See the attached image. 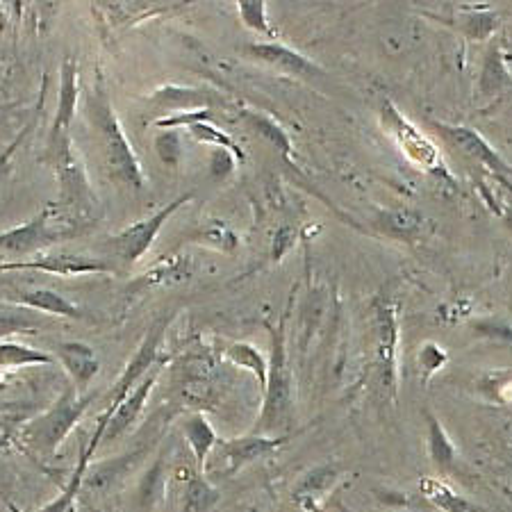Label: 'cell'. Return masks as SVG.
I'll return each instance as SVG.
<instances>
[{
	"mask_svg": "<svg viewBox=\"0 0 512 512\" xmlns=\"http://www.w3.org/2000/svg\"><path fill=\"white\" fill-rule=\"evenodd\" d=\"M87 114L98 132V139H101V148L110 176L123 187H132L137 189V192L144 189L146 176L142 162H139L135 148H132L126 130H123L103 85H98L92 96L87 98Z\"/></svg>",
	"mask_w": 512,
	"mask_h": 512,
	"instance_id": "cell-1",
	"label": "cell"
},
{
	"mask_svg": "<svg viewBox=\"0 0 512 512\" xmlns=\"http://www.w3.org/2000/svg\"><path fill=\"white\" fill-rule=\"evenodd\" d=\"M94 399L96 394L92 392L80 394L76 387H69L51 408L28 421L26 428L21 431L23 444L41 458L55 456L66 437L71 435L73 428H76L80 424V419L85 417V412L92 406Z\"/></svg>",
	"mask_w": 512,
	"mask_h": 512,
	"instance_id": "cell-2",
	"label": "cell"
},
{
	"mask_svg": "<svg viewBox=\"0 0 512 512\" xmlns=\"http://www.w3.org/2000/svg\"><path fill=\"white\" fill-rule=\"evenodd\" d=\"M264 401L258 421V433L280 437L276 433L285 431L294 417V374L289 367V355L285 344V326L271 330V358L269 376L264 387Z\"/></svg>",
	"mask_w": 512,
	"mask_h": 512,
	"instance_id": "cell-3",
	"label": "cell"
},
{
	"mask_svg": "<svg viewBox=\"0 0 512 512\" xmlns=\"http://www.w3.org/2000/svg\"><path fill=\"white\" fill-rule=\"evenodd\" d=\"M48 151L55 158L57 178H60L62 187V205L73 212V217L89 219L98 208V196L94 194L92 183H89L78 146L73 144L71 135H66L57 142H48Z\"/></svg>",
	"mask_w": 512,
	"mask_h": 512,
	"instance_id": "cell-4",
	"label": "cell"
},
{
	"mask_svg": "<svg viewBox=\"0 0 512 512\" xmlns=\"http://www.w3.org/2000/svg\"><path fill=\"white\" fill-rule=\"evenodd\" d=\"M171 319H173V315L162 317V319L155 321L151 328H148L144 342L139 344V349L128 360V365H126V369L121 371L117 383H114L105 412L114 415V410L119 408V403L126 399V396L132 390H135L139 383L144 381V378L148 376V371L158 365V362H160V346H162V340H164V333H167V328L171 324Z\"/></svg>",
	"mask_w": 512,
	"mask_h": 512,
	"instance_id": "cell-5",
	"label": "cell"
},
{
	"mask_svg": "<svg viewBox=\"0 0 512 512\" xmlns=\"http://www.w3.org/2000/svg\"><path fill=\"white\" fill-rule=\"evenodd\" d=\"M192 198H194V194L178 196L176 201H171L169 205H164L162 210L151 214V217L139 219L137 224L123 228L119 235H114L110 239L112 253L117 255L121 262H126V264H135V262L142 260L144 255L148 253V249H151V246H153L155 237H158L162 226L171 219V214H176L180 208H183V205H187L189 201H192Z\"/></svg>",
	"mask_w": 512,
	"mask_h": 512,
	"instance_id": "cell-6",
	"label": "cell"
},
{
	"mask_svg": "<svg viewBox=\"0 0 512 512\" xmlns=\"http://www.w3.org/2000/svg\"><path fill=\"white\" fill-rule=\"evenodd\" d=\"M381 121L383 128L387 130L396 146L401 148L403 155L412 162L417 164L421 169H437V164H442L440 160V151H437L435 144L431 139L421 135V132L412 126V123L403 117V114L396 110V107L387 101L381 110Z\"/></svg>",
	"mask_w": 512,
	"mask_h": 512,
	"instance_id": "cell-7",
	"label": "cell"
},
{
	"mask_svg": "<svg viewBox=\"0 0 512 512\" xmlns=\"http://www.w3.org/2000/svg\"><path fill=\"white\" fill-rule=\"evenodd\" d=\"M48 214L44 212L35 217L28 224L16 226L0 233V255H19V258H28V255L44 253L48 246H53L62 239L71 237L73 230H57L51 228V221H48Z\"/></svg>",
	"mask_w": 512,
	"mask_h": 512,
	"instance_id": "cell-8",
	"label": "cell"
},
{
	"mask_svg": "<svg viewBox=\"0 0 512 512\" xmlns=\"http://www.w3.org/2000/svg\"><path fill=\"white\" fill-rule=\"evenodd\" d=\"M0 271H44L55 276H89V274H114L112 264L85 255L71 253H39L23 262H0Z\"/></svg>",
	"mask_w": 512,
	"mask_h": 512,
	"instance_id": "cell-9",
	"label": "cell"
},
{
	"mask_svg": "<svg viewBox=\"0 0 512 512\" xmlns=\"http://www.w3.org/2000/svg\"><path fill=\"white\" fill-rule=\"evenodd\" d=\"M164 367H167V360H160L158 365H155L151 371H148V376L144 378V381L139 383L135 390H132L126 396V399L119 403V408L114 410L110 424H107V428H105L103 442L119 440V437L126 435L130 428L137 424L139 417H142L144 408H146L148 396H151V392L155 390V385H158V381H160Z\"/></svg>",
	"mask_w": 512,
	"mask_h": 512,
	"instance_id": "cell-10",
	"label": "cell"
},
{
	"mask_svg": "<svg viewBox=\"0 0 512 512\" xmlns=\"http://www.w3.org/2000/svg\"><path fill=\"white\" fill-rule=\"evenodd\" d=\"M285 442H287L285 435L271 437V435H260V433L235 437V440H221L219 451L226 462V474L233 476L239 472V469L253 465L255 460L271 456V453L278 451Z\"/></svg>",
	"mask_w": 512,
	"mask_h": 512,
	"instance_id": "cell-11",
	"label": "cell"
},
{
	"mask_svg": "<svg viewBox=\"0 0 512 512\" xmlns=\"http://www.w3.org/2000/svg\"><path fill=\"white\" fill-rule=\"evenodd\" d=\"M55 360L64 367L80 394H87V387L101 371L94 349L85 342H60L55 346Z\"/></svg>",
	"mask_w": 512,
	"mask_h": 512,
	"instance_id": "cell-12",
	"label": "cell"
},
{
	"mask_svg": "<svg viewBox=\"0 0 512 512\" xmlns=\"http://www.w3.org/2000/svg\"><path fill=\"white\" fill-rule=\"evenodd\" d=\"M78 98H80V73L78 62L66 57L60 69V103L55 110V121L51 128V142H57L69 135L71 123L76 119L78 110Z\"/></svg>",
	"mask_w": 512,
	"mask_h": 512,
	"instance_id": "cell-13",
	"label": "cell"
},
{
	"mask_svg": "<svg viewBox=\"0 0 512 512\" xmlns=\"http://www.w3.org/2000/svg\"><path fill=\"white\" fill-rule=\"evenodd\" d=\"M376 333H378V365H381L383 385L396 390V342H399V326H396L394 310L381 305L376 310Z\"/></svg>",
	"mask_w": 512,
	"mask_h": 512,
	"instance_id": "cell-14",
	"label": "cell"
},
{
	"mask_svg": "<svg viewBox=\"0 0 512 512\" xmlns=\"http://www.w3.org/2000/svg\"><path fill=\"white\" fill-rule=\"evenodd\" d=\"M180 433L192 449V456L196 462V472L203 474L205 465H208L210 453L219 447V435L210 424V419L203 412H192L183 421H180Z\"/></svg>",
	"mask_w": 512,
	"mask_h": 512,
	"instance_id": "cell-15",
	"label": "cell"
},
{
	"mask_svg": "<svg viewBox=\"0 0 512 512\" xmlns=\"http://www.w3.org/2000/svg\"><path fill=\"white\" fill-rule=\"evenodd\" d=\"M246 53H249L253 60L278 66V69H285L289 73H294V76H315V73H319L317 66L312 64L308 57H303L301 53L292 51V48L278 44V41H267V44H251V46H246Z\"/></svg>",
	"mask_w": 512,
	"mask_h": 512,
	"instance_id": "cell-16",
	"label": "cell"
},
{
	"mask_svg": "<svg viewBox=\"0 0 512 512\" xmlns=\"http://www.w3.org/2000/svg\"><path fill=\"white\" fill-rule=\"evenodd\" d=\"M337 478H340V472L330 465L310 469V472L301 478L299 485H296L294 501L299 503L305 512H317L321 501L326 499V494L335 487Z\"/></svg>",
	"mask_w": 512,
	"mask_h": 512,
	"instance_id": "cell-17",
	"label": "cell"
},
{
	"mask_svg": "<svg viewBox=\"0 0 512 512\" xmlns=\"http://www.w3.org/2000/svg\"><path fill=\"white\" fill-rule=\"evenodd\" d=\"M10 301L26 305L30 310L46 312V315L53 317H69V319H80L82 310L76 303H71L66 296L53 292V289H19V292L10 294Z\"/></svg>",
	"mask_w": 512,
	"mask_h": 512,
	"instance_id": "cell-18",
	"label": "cell"
},
{
	"mask_svg": "<svg viewBox=\"0 0 512 512\" xmlns=\"http://www.w3.org/2000/svg\"><path fill=\"white\" fill-rule=\"evenodd\" d=\"M437 130H440L442 137L447 139L453 148H458L460 153H465L469 158L483 162L492 169H503V162L499 160V155L492 151L490 144H487L478 132L469 128H460V126H444V123L442 126H437Z\"/></svg>",
	"mask_w": 512,
	"mask_h": 512,
	"instance_id": "cell-19",
	"label": "cell"
},
{
	"mask_svg": "<svg viewBox=\"0 0 512 512\" xmlns=\"http://www.w3.org/2000/svg\"><path fill=\"white\" fill-rule=\"evenodd\" d=\"M55 355L35 349V346H28L23 342H0V371H16L26 367H46L55 365Z\"/></svg>",
	"mask_w": 512,
	"mask_h": 512,
	"instance_id": "cell-20",
	"label": "cell"
},
{
	"mask_svg": "<svg viewBox=\"0 0 512 512\" xmlns=\"http://www.w3.org/2000/svg\"><path fill=\"white\" fill-rule=\"evenodd\" d=\"M426 415V428H428V456H431L433 465L442 472H451L456 467V458H458V449L456 444L451 442L449 433L444 431L442 421L437 419L433 412H424Z\"/></svg>",
	"mask_w": 512,
	"mask_h": 512,
	"instance_id": "cell-21",
	"label": "cell"
},
{
	"mask_svg": "<svg viewBox=\"0 0 512 512\" xmlns=\"http://www.w3.org/2000/svg\"><path fill=\"white\" fill-rule=\"evenodd\" d=\"M94 453L89 451L87 447L82 449L80 458H78V467L73 469L71 474V481L66 483L64 490L57 494V497L46 503V506H41L35 512H76V503H78V494L82 490V485H85V476H87V469H89V462H92Z\"/></svg>",
	"mask_w": 512,
	"mask_h": 512,
	"instance_id": "cell-22",
	"label": "cell"
},
{
	"mask_svg": "<svg viewBox=\"0 0 512 512\" xmlns=\"http://www.w3.org/2000/svg\"><path fill=\"white\" fill-rule=\"evenodd\" d=\"M164 494H167V462H164V458H158L142 478V483H139V508H142V512H153L164 501Z\"/></svg>",
	"mask_w": 512,
	"mask_h": 512,
	"instance_id": "cell-23",
	"label": "cell"
},
{
	"mask_svg": "<svg viewBox=\"0 0 512 512\" xmlns=\"http://www.w3.org/2000/svg\"><path fill=\"white\" fill-rule=\"evenodd\" d=\"M419 490L435 508H440L444 512H478L472 503H469L465 497H460L453 487L437 481V478H421Z\"/></svg>",
	"mask_w": 512,
	"mask_h": 512,
	"instance_id": "cell-24",
	"label": "cell"
},
{
	"mask_svg": "<svg viewBox=\"0 0 512 512\" xmlns=\"http://www.w3.org/2000/svg\"><path fill=\"white\" fill-rule=\"evenodd\" d=\"M226 360L230 365H235L239 369H246L251 371V374L258 378L260 387L264 390L267 387V376H269V360L264 358V355L255 349L253 344L249 342H235L230 344L226 349Z\"/></svg>",
	"mask_w": 512,
	"mask_h": 512,
	"instance_id": "cell-25",
	"label": "cell"
},
{
	"mask_svg": "<svg viewBox=\"0 0 512 512\" xmlns=\"http://www.w3.org/2000/svg\"><path fill=\"white\" fill-rule=\"evenodd\" d=\"M219 499L221 494L217 487L205 481L203 474L196 472L185 485L183 512H210L214 506H217Z\"/></svg>",
	"mask_w": 512,
	"mask_h": 512,
	"instance_id": "cell-26",
	"label": "cell"
},
{
	"mask_svg": "<svg viewBox=\"0 0 512 512\" xmlns=\"http://www.w3.org/2000/svg\"><path fill=\"white\" fill-rule=\"evenodd\" d=\"M189 132H192V137L196 139V142L210 144L212 148H224V151H230L235 155L237 162L246 160V153L242 151V146H237L224 130L214 128L212 123H196V126L189 128Z\"/></svg>",
	"mask_w": 512,
	"mask_h": 512,
	"instance_id": "cell-27",
	"label": "cell"
},
{
	"mask_svg": "<svg viewBox=\"0 0 512 512\" xmlns=\"http://www.w3.org/2000/svg\"><path fill=\"white\" fill-rule=\"evenodd\" d=\"M155 101L167 107H176V112H187V107H194L198 103H205L208 98L201 89L192 87H164L153 94Z\"/></svg>",
	"mask_w": 512,
	"mask_h": 512,
	"instance_id": "cell-28",
	"label": "cell"
},
{
	"mask_svg": "<svg viewBox=\"0 0 512 512\" xmlns=\"http://www.w3.org/2000/svg\"><path fill=\"white\" fill-rule=\"evenodd\" d=\"M237 12L239 19H242V23L249 30L267 37H276V32L271 30L267 19V5L262 0H242V3H237Z\"/></svg>",
	"mask_w": 512,
	"mask_h": 512,
	"instance_id": "cell-29",
	"label": "cell"
},
{
	"mask_svg": "<svg viewBox=\"0 0 512 512\" xmlns=\"http://www.w3.org/2000/svg\"><path fill=\"white\" fill-rule=\"evenodd\" d=\"M155 153H158V158L162 164H167V167L176 169L180 160H183V139H180L178 130H162L155 135V142H153Z\"/></svg>",
	"mask_w": 512,
	"mask_h": 512,
	"instance_id": "cell-30",
	"label": "cell"
},
{
	"mask_svg": "<svg viewBox=\"0 0 512 512\" xmlns=\"http://www.w3.org/2000/svg\"><path fill=\"white\" fill-rule=\"evenodd\" d=\"M381 221H383L381 226L387 230V233L394 235V237H406V239H410L412 235H415L417 230H419V226H421V221H419L417 214H412L408 210L387 212V214H383Z\"/></svg>",
	"mask_w": 512,
	"mask_h": 512,
	"instance_id": "cell-31",
	"label": "cell"
},
{
	"mask_svg": "<svg viewBox=\"0 0 512 512\" xmlns=\"http://www.w3.org/2000/svg\"><path fill=\"white\" fill-rule=\"evenodd\" d=\"M192 274L189 269V260H180V258H171L169 262H162L160 267H155L151 274H146V283L148 285H160V283H178V280H187V276Z\"/></svg>",
	"mask_w": 512,
	"mask_h": 512,
	"instance_id": "cell-32",
	"label": "cell"
},
{
	"mask_svg": "<svg viewBox=\"0 0 512 512\" xmlns=\"http://www.w3.org/2000/svg\"><path fill=\"white\" fill-rule=\"evenodd\" d=\"M214 117L212 110L208 107H201V110H187V112H173L169 117H162L153 123L155 128L160 130H176V128H192L196 123H210V119Z\"/></svg>",
	"mask_w": 512,
	"mask_h": 512,
	"instance_id": "cell-33",
	"label": "cell"
},
{
	"mask_svg": "<svg viewBox=\"0 0 512 512\" xmlns=\"http://www.w3.org/2000/svg\"><path fill=\"white\" fill-rule=\"evenodd\" d=\"M198 242H205L210 244L212 249H219V251H233L237 246V237L233 235V230L226 228L224 224H219V221H214V224H208L205 228L198 230L196 235Z\"/></svg>",
	"mask_w": 512,
	"mask_h": 512,
	"instance_id": "cell-34",
	"label": "cell"
},
{
	"mask_svg": "<svg viewBox=\"0 0 512 512\" xmlns=\"http://www.w3.org/2000/svg\"><path fill=\"white\" fill-rule=\"evenodd\" d=\"M444 362H447V353H444V349H440V346L433 342H426L421 346L419 367L424 371V383H428V378H431L437 369L444 367Z\"/></svg>",
	"mask_w": 512,
	"mask_h": 512,
	"instance_id": "cell-35",
	"label": "cell"
},
{
	"mask_svg": "<svg viewBox=\"0 0 512 512\" xmlns=\"http://www.w3.org/2000/svg\"><path fill=\"white\" fill-rule=\"evenodd\" d=\"M462 26H465L467 35L472 39H487L494 30H497V16L490 14V12L469 14Z\"/></svg>",
	"mask_w": 512,
	"mask_h": 512,
	"instance_id": "cell-36",
	"label": "cell"
},
{
	"mask_svg": "<svg viewBox=\"0 0 512 512\" xmlns=\"http://www.w3.org/2000/svg\"><path fill=\"white\" fill-rule=\"evenodd\" d=\"M235 164H237L235 155L230 151H224V148H214L210 155V173L217 180L228 178L230 173L235 171Z\"/></svg>",
	"mask_w": 512,
	"mask_h": 512,
	"instance_id": "cell-37",
	"label": "cell"
},
{
	"mask_svg": "<svg viewBox=\"0 0 512 512\" xmlns=\"http://www.w3.org/2000/svg\"><path fill=\"white\" fill-rule=\"evenodd\" d=\"M37 117L39 114H35V119H32L26 128L21 130V135L14 139V142L5 148L3 153H0V180H3L7 173H10V162H12V158H14V153H16V148H21V144L26 142V137L30 135V130L35 128V123H37Z\"/></svg>",
	"mask_w": 512,
	"mask_h": 512,
	"instance_id": "cell-38",
	"label": "cell"
},
{
	"mask_svg": "<svg viewBox=\"0 0 512 512\" xmlns=\"http://www.w3.org/2000/svg\"><path fill=\"white\" fill-rule=\"evenodd\" d=\"M478 333L485 337H494V340H503V342H512V328L506 324H499V321H481V324L474 326Z\"/></svg>",
	"mask_w": 512,
	"mask_h": 512,
	"instance_id": "cell-39",
	"label": "cell"
},
{
	"mask_svg": "<svg viewBox=\"0 0 512 512\" xmlns=\"http://www.w3.org/2000/svg\"><path fill=\"white\" fill-rule=\"evenodd\" d=\"M294 237H296V233H294L292 228H280L278 233H276V239H274V253H271V258H274V260L283 258V255H285L289 249H292Z\"/></svg>",
	"mask_w": 512,
	"mask_h": 512,
	"instance_id": "cell-40",
	"label": "cell"
},
{
	"mask_svg": "<svg viewBox=\"0 0 512 512\" xmlns=\"http://www.w3.org/2000/svg\"><path fill=\"white\" fill-rule=\"evenodd\" d=\"M94 512H103V510H94Z\"/></svg>",
	"mask_w": 512,
	"mask_h": 512,
	"instance_id": "cell-41",
	"label": "cell"
}]
</instances>
